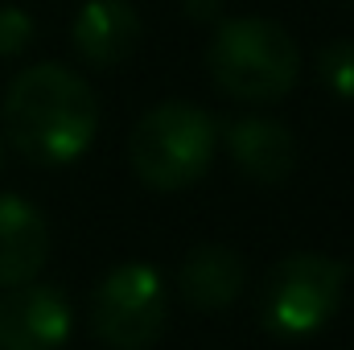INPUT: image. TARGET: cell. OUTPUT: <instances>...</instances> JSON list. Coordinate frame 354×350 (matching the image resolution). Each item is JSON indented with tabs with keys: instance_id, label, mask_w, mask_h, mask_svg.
Listing matches in <instances>:
<instances>
[{
	"instance_id": "6da1fadb",
	"label": "cell",
	"mask_w": 354,
	"mask_h": 350,
	"mask_svg": "<svg viewBox=\"0 0 354 350\" xmlns=\"http://www.w3.org/2000/svg\"><path fill=\"white\" fill-rule=\"evenodd\" d=\"M4 136L8 145L46 169L79 161L99 132V99L83 75L62 62L25 66L4 91Z\"/></svg>"
},
{
	"instance_id": "7a4b0ae2",
	"label": "cell",
	"mask_w": 354,
	"mask_h": 350,
	"mask_svg": "<svg viewBox=\"0 0 354 350\" xmlns=\"http://www.w3.org/2000/svg\"><path fill=\"white\" fill-rule=\"evenodd\" d=\"M210 83L239 103H276L301 79V50L292 33L268 17L218 21L206 46Z\"/></svg>"
},
{
	"instance_id": "3957f363",
	"label": "cell",
	"mask_w": 354,
	"mask_h": 350,
	"mask_svg": "<svg viewBox=\"0 0 354 350\" xmlns=\"http://www.w3.org/2000/svg\"><path fill=\"white\" fill-rule=\"evenodd\" d=\"M214 145H218V124L210 111L185 99H165L136 120L128 136V161L149 190L174 194L194 185L210 169Z\"/></svg>"
},
{
	"instance_id": "277c9868",
	"label": "cell",
	"mask_w": 354,
	"mask_h": 350,
	"mask_svg": "<svg viewBox=\"0 0 354 350\" xmlns=\"http://www.w3.org/2000/svg\"><path fill=\"white\" fill-rule=\"evenodd\" d=\"M351 268L326 252H288L272 264L260 293V322L276 338H309L330 326L342 305Z\"/></svg>"
},
{
	"instance_id": "5b68a950",
	"label": "cell",
	"mask_w": 354,
	"mask_h": 350,
	"mask_svg": "<svg viewBox=\"0 0 354 350\" xmlns=\"http://www.w3.org/2000/svg\"><path fill=\"white\" fill-rule=\"evenodd\" d=\"M91 334L111 350H149L169 322V288L153 264H115L91 293Z\"/></svg>"
},
{
	"instance_id": "8992f818",
	"label": "cell",
	"mask_w": 354,
	"mask_h": 350,
	"mask_svg": "<svg viewBox=\"0 0 354 350\" xmlns=\"http://www.w3.org/2000/svg\"><path fill=\"white\" fill-rule=\"evenodd\" d=\"M75 309L58 284H17L0 293V350H58L71 338Z\"/></svg>"
},
{
	"instance_id": "52a82bcc",
	"label": "cell",
	"mask_w": 354,
	"mask_h": 350,
	"mask_svg": "<svg viewBox=\"0 0 354 350\" xmlns=\"http://www.w3.org/2000/svg\"><path fill=\"white\" fill-rule=\"evenodd\" d=\"M140 37H145V21L128 0H87L71 21V46L95 71H111L128 62Z\"/></svg>"
},
{
	"instance_id": "ba28073f",
	"label": "cell",
	"mask_w": 354,
	"mask_h": 350,
	"mask_svg": "<svg viewBox=\"0 0 354 350\" xmlns=\"http://www.w3.org/2000/svg\"><path fill=\"white\" fill-rule=\"evenodd\" d=\"M223 145L231 165L243 177L260 181V185H280L288 181L297 165V140L280 120L268 116H239L223 124Z\"/></svg>"
},
{
	"instance_id": "9c48e42d",
	"label": "cell",
	"mask_w": 354,
	"mask_h": 350,
	"mask_svg": "<svg viewBox=\"0 0 354 350\" xmlns=\"http://www.w3.org/2000/svg\"><path fill=\"white\" fill-rule=\"evenodd\" d=\"M248 284V264L227 243H198L177 264V297L198 313H218L239 301Z\"/></svg>"
},
{
	"instance_id": "30bf717a",
	"label": "cell",
	"mask_w": 354,
	"mask_h": 350,
	"mask_svg": "<svg viewBox=\"0 0 354 350\" xmlns=\"http://www.w3.org/2000/svg\"><path fill=\"white\" fill-rule=\"evenodd\" d=\"M46 260H50L46 214L21 194H0V288L37 280Z\"/></svg>"
},
{
	"instance_id": "8fae6325",
	"label": "cell",
	"mask_w": 354,
	"mask_h": 350,
	"mask_svg": "<svg viewBox=\"0 0 354 350\" xmlns=\"http://www.w3.org/2000/svg\"><path fill=\"white\" fill-rule=\"evenodd\" d=\"M317 79L342 103H354V42H330L317 54Z\"/></svg>"
},
{
	"instance_id": "7c38bea8",
	"label": "cell",
	"mask_w": 354,
	"mask_h": 350,
	"mask_svg": "<svg viewBox=\"0 0 354 350\" xmlns=\"http://www.w3.org/2000/svg\"><path fill=\"white\" fill-rule=\"evenodd\" d=\"M33 33H37V25H33V17H29L25 8H17V4H0V58H17V54H25L29 42H33Z\"/></svg>"
},
{
	"instance_id": "4fadbf2b",
	"label": "cell",
	"mask_w": 354,
	"mask_h": 350,
	"mask_svg": "<svg viewBox=\"0 0 354 350\" xmlns=\"http://www.w3.org/2000/svg\"><path fill=\"white\" fill-rule=\"evenodd\" d=\"M181 8L198 25H210V21L218 25V17H223V0H181Z\"/></svg>"
},
{
	"instance_id": "5bb4252c",
	"label": "cell",
	"mask_w": 354,
	"mask_h": 350,
	"mask_svg": "<svg viewBox=\"0 0 354 350\" xmlns=\"http://www.w3.org/2000/svg\"><path fill=\"white\" fill-rule=\"evenodd\" d=\"M0 165H4V149H0Z\"/></svg>"
},
{
	"instance_id": "9a60e30c",
	"label": "cell",
	"mask_w": 354,
	"mask_h": 350,
	"mask_svg": "<svg viewBox=\"0 0 354 350\" xmlns=\"http://www.w3.org/2000/svg\"><path fill=\"white\" fill-rule=\"evenodd\" d=\"M346 4H351V8H354V0H346Z\"/></svg>"
}]
</instances>
